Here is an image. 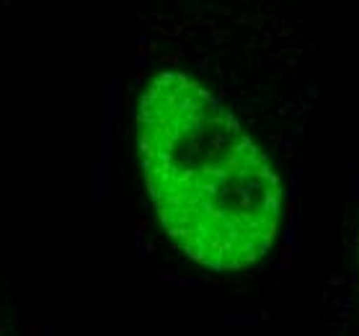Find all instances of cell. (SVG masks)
<instances>
[{"instance_id":"6da1fadb","label":"cell","mask_w":359,"mask_h":336,"mask_svg":"<svg viewBox=\"0 0 359 336\" xmlns=\"http://www.w3.org/2000/svg\"><path fill=\"white\" fill-rule=\"evenodd\" d=\"M297 67L236 101L199 75L163 67L140 93L135 130L158 222L189 262L245 274L277 248L305 122Z\"/></svg>"},{"instance_id":"7a4b0ae2","label":"cell","mask_w":359,"mask_h":336,"mask_svg":"<svg viewBox=\"0 0 359 336\" xmlns=\"http://www.w3.org/2000/svg\"><path fill=\"white\" fill-rule=\"evenodd\" d=\"M323 336H359V207L320 290Z\"/></svg>"}]
</instances>
